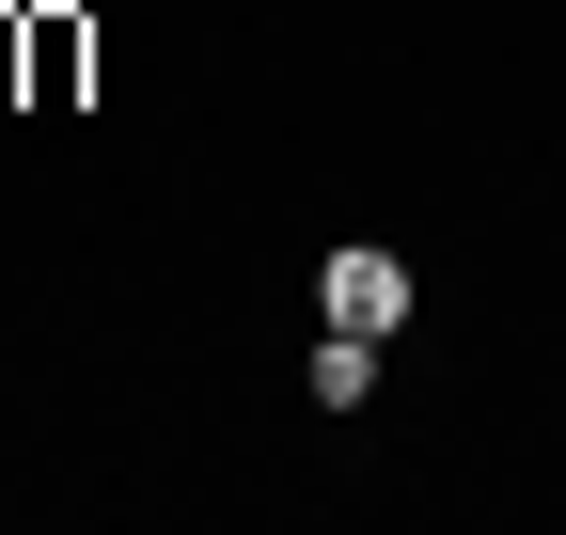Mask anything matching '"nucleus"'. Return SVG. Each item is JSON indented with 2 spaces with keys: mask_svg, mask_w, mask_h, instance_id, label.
Instances as JSON below:
<instances>
[{
  "mask_svg": "<svg viewBox=\"0 0 566 535\" xmlns=\"http://www.w3.org/2000/svg\"><path fill=\"white\" fill-rule=\"evenodd\" d=\"M394 315H409V252L346 237V252L315 268V331H378V347H394Z\"/></svg>",
  "mask_w": 566,
  "mask_h": 535,
  "instance_id": "obj_1",
  "label": "nucleus"
},
{
  "mask_svg": "<svg viewBox=\"0 0 566 535\" xmlns=\"http://www.w3.org/2000/svg\"><path fill=\"white\" fill-rule=\"evenodd\" d=\"M363 394H378V331H331L315 347V410H363Z\"/></svg>",
  "mask_w": 566,
  "mask_h": 535,
  "instance_id": "obj_2",
  "label": "nucleus"
}]
</instances>
